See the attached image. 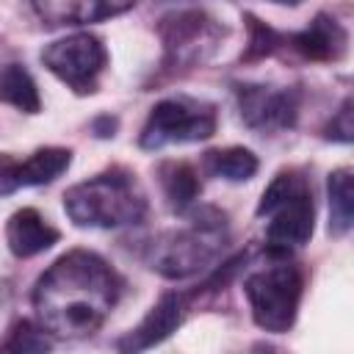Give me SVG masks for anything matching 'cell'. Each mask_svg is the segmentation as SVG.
Returning <instances> with one entry per match:
<instances>
[{"label": "cell", "mask_w": 354, "mask_h": 354, "mask_svg": "<svg viewBox=\"0 0 354 354\" xmlns=\"http://www.w3.org/2000/svg\"><path fill=\"white\" fill-rule=\"evenodd\" d=\"M124 279L91 249H69L33 285L36 321L61 340L91 337L119 304Z\"/></svg>", "instance_id": "6da1fadb"}, {"label": "cell", "mask_w": 354, "mask_h": 354, "mask_svg": "<svg viewBox=\"0 0 354 354\" xmlns=\"http://www.w3.org/2000/svg\"><path fill=\"white\" fill-rule=\"evenodd\" d=\"M185 227L163 230L144 243V263L163 279H188L213 268L230 243V218L213 205H191Z\"/></svg>", "instance_id": "7a4b0ae2"}, {"label": "cell", "mask_w": 354, "mask_h": 354, "mask_svg": "<svg viewBox=\"0 0 354 354\" xmlns=\"http://www.w3.org/2000/svg\"><path fill=\"white\" fill-rule=\"evenodd\" d=\"M147 194L138 177L124 166H111L64 194V210L75 227L119 230L147 216Z\"/></svg>", "instance_id": "3957f363"}, {"label": "cell", "mask_w": 354, "mask_h": 354, "mask_svg": "<svg viewBox=\"0 0 354 354\" xmlns=\"http://www.w3.org/2000/svg\"><path fill=\"white\" fill-rule=\"evenodd\" d=\"M257 218H266V252L271 257H290L310 243L315 230V202L304 171L282 169L260 194Z\"/></svg>", "instance_id": "277c9868"}, {"label": "cell", "mask_w": 354, "mask_h": 354, "mask_svg": "<svg viewBox=\"0 0 354 354\" xmlns=\"http://www.w3.org/2000/svg\"><path fill=\"white\" fill-rule=\"evenodd\" d=\"M158 39L163 47L160 77H177L196 66H205L227 39L221 25L205 8H177L158 19Z\"/></svg>", "instance_id": "5b68a950"}, {"label": "cell", "mask_w": 354, "mask_h": 354, "mask_svg": "<svg viewBox=\"0 0 354 354\" xmlns=\"http://www.w3.org/2000/svg\"><path fill=\"white\" fill-rule=\"evenodd\" d=\"M243 296L249 301L254 326L282 335L296 324L304 296V268L290 257H274L271 266L243 277Z\"/></svg>", "instance_id": "8992f818"}, {"label": "cell", "mask_w": 354, "mask_h": 354, "mask_svg": "<svg viewBox=\"0 0 354 354\" xmlns=\"http://www.w3.org/2000/svg\"><path fill=\"white\" fill-rule=\"evenodd\" d=\"M216 127L218 108L213 102L191 94H171L149 108L138 133V147L155 152L171 144H196L207 141Z\"/></svg>", "instance_id": "52a82bcc"}, {"label": "cell", "mask_w": 354, "mask_h": 354, "mask_svg": "<svg viewBox=\"0 0 354 354\" xmlns=\"http://www.w3.org/2000/svg\"><path fill=\"white\" fill-rule=\"evenodd\" d=\"M39 58L47 66V72H53L77 97L94 94L108 69V47L100 36L88 30H77L50 41Z\"/></svg>", "instance_id": "ba28073f"}, {"label": "cell", "mask_w": 354, "mask_h": 354, "mask_svg": "<svg viewBox=\"0 0 354 354\" xmlns=\"http://www.w3.org/2000/svg\"><path fill=\"white\" fill-rule=\"evenodd\" d=\"M235 105L241 122L260 133L274 136L285 133L296 124L301 108V91L296 86H274V83H235L232 86Z\"/></svg>", "instance_id": "9c48e42d"}, {"label": "cell", "mask_w": 354, "mask_h": 354, "mask_svg": "<svg viewBox=\"0 0 354 354\" xmlns=\"http://www.w3.org/2000/svg\"><path fill=\"white\" fill-rule=\"evenodd\" d=\"M191 304H194V299L188 290H166L149 307V313L138 321V326H133L127 335H122L116 340V348L124 354H133V351H147V348L160 346L183 326Z\"/></svg>", "instance_id": "30bf717a"}, {"label": "cell", "mask_w": 354, "mask_h": 354, "mask_svg": "<svg viewBox=\"0 0 354 354\" xmlns=\"http://www.w3.org/2000/svg\"><path fill=\"white\" fill-rule=\"evenodd\" d=\"M72 166V149L66 147H41L25 160L0 158V196H8L19 188H36L58 180Z\"/></svg>", "instance_id": "8fae6325"}, {"label": "cell", "mask_w": 354, "mask_h": 354, "mask_svg": "<svg viewBox=\"0 0 354 354\" xmlns=\"http://www.w3.org/2000/svg\"><path fill=\"white\" fill-rule=\"evenodd\" d=\"M285 47L313 64H335L348 53V30L326 11H318L301 30L285 33Z\"/></svg>", "instance_id": "7c38bea8"}, {"label": "cell", "mask_w": 354, "mask_h": 354, "mask_svg": "<svg viewBox=\"0 0 354 354\" xmlns=\"http://www.w3.org/2000/svg\"><path fill=\"white\" fill-rule=\"evenodd\" d=\"M33 14L50 25H88L130 11L138 0H28Z\"/></svg>", "instance_id": "4fadbf2b"}, {"label": "cell", "mask_w": 354, "mask_h": 354, "mask_svg": "<svg viewBox=\"0 0 354 354\" xmlns=\"http://www.w3.org/2000/svg\"><path fill=\"white\" fill-rule=\"evenodd\" d=\"M61 232L36 210V207H22L8 216L6 221V243L8 252L19 260L36 257L58 243Z\"/></svg>", "instance_id": "5bb4252c"}, {"label": "cell", "mask_w": 354, "mask_h": 354, "mask_svg": "<svg viewBox=\"0 0 354 354\" xmlns=\"http://www.w3.org/2000/svg\"><path fill=\"white\" fill-rule=\"evenodd\" d=\"M158 183L163 191V199L171 213H185L191 205L199 202L202 180L199 171L188 160H163L158 166Z\"/></svg>", "instance_id": "9a60e30c"}, {"label": "cell", "mask_w": 354, "mask_h": 354, "mask_svg": "<svg viewBox=\"0 0 354 354\" xmlns=\"http://www.w3.org/2000/svg\"><path fill=\"white\" fill-rule=\"evenodd\" d=\"M202 169L210 177H221L230 183H246L257 174L260 160L246 147H221V149H207L202 155Z\"/></svg>", "instance_id": "2e32d148"}, {"label": "cell", "mask_w": 354, "mask_h": 354, "mask_svg": "<svg viewBox=\"0 0 354 354\" xmlns=\"http://www.w3.org/2000/svg\"><path fill=\"white\" fill-rule=\"evenodd\" d=\"M0 102L22 111V113H39L41 97L33 75L22 64H6L0 69Z\"/></svg>", "instance_id": "e0dca14e"}, {"label": "cell", "mask_w": 354, "mask_h": 354, "mask_svg": "<svg viewBox=\"0 0 354 354\" xmlns=\"http://www.w3.org/2000/svg\"><path fill=\"white\" fill-rule=\"evenodd\" d=\"M326 194H329V232L340 238L354 224V188H351L348 166H340L329 174Z\"/></svg>", "instance_id": "ac0fdd59"}, {"label": "cell", "mask_w": 354, "mask_h": 354, "mask_svg": "<svg viewBox=\"0 0 354 354\" xmlns=\"http://www.w3.org/2000/svg\"><path fill=\"white\" fill-rule=\"evenodd\" d=\"M243 22H246V33H249L246 36V47L241 53L243 64H254V61L271 58L279 50H285V33L274 30L268 22L257 19L254 14H243Z\"/></svg>", "instance_id": "d6986e66"}, {"label": "cell", "mask_w": 354, "mask_h": 354, "mask_svg": "<svg viewBox=\"0 0 354 354\" xmlns=\"http://www.w3.org/2000/svg\"><path fill=\"white\" fill-rule=\"evenodd\" d=\"M53 346L50 340V332L36 321H28V318H17L6 337L0 340V351H14V354H33V351H47Z\"/></svg>", "instance_id": "ffe728a7"}, {"label": "cell", "mask_w": 354, "mask_h": 354, "mask_svg": "<svg viewBox=\"0 0 354 354\" xmlns=\"http://www.w3.org/2000/svg\"><path fill=\"white\" fill-rule=\"evenodd\" d=\"M324 138L326 141H337V144H351L354 138V122H351V97H346L340 102V108L332 113V119L324 127Z\"/></svg>", "instance_id": "44dd1931"}, {"label": "cell", "mask_w": 354, "mask_h": 354, "mask_svg": "<svg viewBox=\"0 0 354 354\" xmlns=\"http://www.w3.org/2000/svg\"><path fill=\"white\" fill-rule=\"evenodd\" d=\"M116 127H119V119L111 116V113H102V116H97V119L91 122V130H94V136H100V138H113V136H116Z\"/></svg>", "instance_id": "7402d4cb"}, {"label": "cell", "mask_w": 354, "mask_h": 354, "mask_svg": "<svg viewBox=\"0 0 354 354\" xmlns=\"http://www.w3.org/2000/svg\"><path fill=\"white\" fill-rule=\"evenodd\" d=\"M271 3H279V6H299L301 0H271Z\"/></svg>", "instance_id": "603a6c76"}]
</instances>
